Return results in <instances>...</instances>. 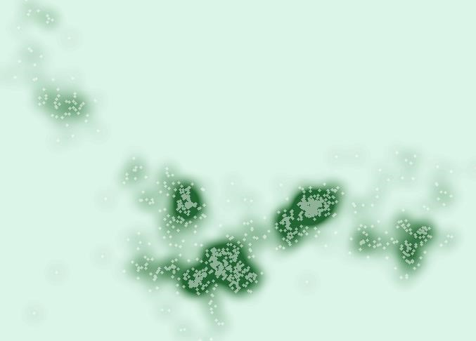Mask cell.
Here are the masks:
<instances>
[{"mask_svg": "<svg viewBox=\"0 0 476 341\" xmlns=\"http://www.w3.org/2000/svg\"><path fill=\"white\" fill-rule=\"evenodd\" d=\"M302 222L292 210L285 213L280 217L278 227L280 230L288 238H293L298 234Z\"/></svg>", "mask_w": 476, "mask_h": 341, "instance_id": "obj_3", "label": "cell"}, {"mask_svg": "<svg viewBox=\"0 0 476 341\" xmlns=\"http://www.w3.org/2000/svg\"><path fill=\"white\" fill-rule=\"evenodd\" d=\"M335 199L328 191H309L300 196L293 211L302 222H315L330 213Z\"/></svg>", "mask_w": 476, "mask_h": 341, "instance_id": "obj_2", "label": "cell"}, {"mask_svg": "<svg viewBox=\"0 0 476 341\" xmlns=\"http://www.w3.org/2000/svg\"><path fill=\"white\" fill-rule=\"evenodd\" d=\"M236 249L223 248L214 250L210 258L211 267L217 276L240 288L249 283L251 272L239 259Z\"/></svg>", "mask_w": 476, "mask_h": 341, "instance_id": "obj_1", "label": "cell"}]
</instances>
